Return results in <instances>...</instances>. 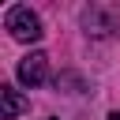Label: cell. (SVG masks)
<instances>
[{"instance_id": "277c9868", "label": "cell", "mask_w": 120, "mask_h": 120, "mask_svg": "<svg viewBox=\"0 0 120 120\" xmlns=\"http://www.w3.org/2000/svg\"><path fill=\"white\" fill-rule=\"evenodd\" d=\"M109 120H120V112H112V116H109Z\"/></svg>"}, {"instance_id": "6da1fadb", "label": "cell", "mask_w": 120, "mask_h": 120, "mask_svg": "<svg viewBox=\"0 0 120 120\" xmlns=\"http://www.w3.org/2000/svg\"><path fill=\"white\" fill-rule=\"evenodd\" d=\"M4 26L11 30V38L15 41H38L45 30H41V19L26 8V4H15V8H8V15H4Z\"/></svg>"}, {"instance_id": "3957f363", "label": "cell", "mask_w": 120, "mask_h": 120, "mask_svg": "<svg viewBox=\"0 0 120 120\" xmlns=\"http://www.w3.org/2000/svg\"><path fill=\"white\" fill-rule=\"evenodd\" d=\"M22 109H26V101L19 98V90H11V86H0V120H15Z\"/></svg>"}, {"instance_id": "7a4b0ae2", "label": "cell", "mask_w": 120, "mask_h": 120, "mask_svg": "<svg viewBox=\"0 0 120 120\" xmlns=\"http://www.w3.org/2000/svg\"><path fill=\"white\" fill-rule=\"evenodd\" d=\"M45 75H49V56L45 52H30V56H22L19 60V82L22 86H41L45 82Z\"/></svg>"}]
</instances>
